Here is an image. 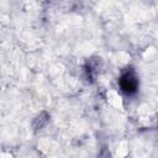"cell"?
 Segmentation results:
<instances>
[{
  "instance_id": "3",
  "label": "cell",
  "mask_w": 158,
  "mask_h": 158,
  "mask_svg": "<svg viewBox=\"0 0 158 158\" xmlns=\"http://www.w3.org/2000/svg\"><path fill=\"white\" fill-rule=\"evenodd\" d=\"M48 122V115L46 112H42L40 114L35 120H33V127L36 130H41L46 123Z\"/></svg>"
},
{
  "instance_id": "2",
  "label": "cell",
  "mask_w": 158,
  "mask_h": 158,
  "mask_svg": "<svg viewBox=\"0 0 158 158\" xmlns=\"http://www.w3.org/2000/svg\"><path fill=\"white\" fill-rule=\"evenodd\" d=\"M102 67V60L101 58H98V57H94V58H90L86 60L85 65H84V73H85V77L88 80L93 81L96 75L100 73V69Z\"/></svg>"
},
{
  "instance_id": "1",
  "label": "cell",
  "mask_w": 158,
  "mask_h": 158,
  "mask_svg": "<svg viewBox=\"0 0 158 158\" xmlns=\"http://www.w3.org/2000/svg\"><path fill=\"white\" fill-rule=\"evenodd\" d=\"M118 86H120V90L127 96H132L137 93L139 86V80L133 68L127 67L126 69L122 70L118 78Z\"/></svg>"
}]
</instances>
